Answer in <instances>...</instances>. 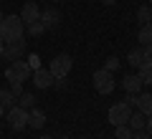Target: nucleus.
<instances>
[{"label": "nucleus", "mask_w": 152, "mask_h": 139, "mask_svg": "<svg viewBox=\"0 0 152 139\" xmlns=\"http://www.w3.org/2000/svg\"><path fill=\"white\" fill-rule=\"evenodd\" d=\"M23 33H26V23L20 20V15H5L3 20H0V36H3L5 43L20 41Z\"/></svg>", "instance_id": "obj_1"}, {"label": "nucleus", "mask_w": 152, "mask_h": 139, "mask_svg": "<svg viewBox=\"0 0 152 139\" xmlns=\"http://www.w3.org/2000/svg\"><path fill=\"white\" fill-rule=\"evenodd\" d=\"M31 76H33V68L28 66V61H23V58L13 61L5 68V79L10 81V84H23V81H28Z\"/></svg>", "instance_id": "obj_2"}, {"label": "nucleus", "mask_w": 152, "mask_h": 139, "mask_svg": "<svg viewBox=\"0 0 152 139\" xmlns=\"http://www.w3.org/2000/svg\"><path fill=\"white\" fill-rule=\"evenodd\" d=\"M94 89L99 91V94H104V96H107V94H112L114 91V76H112V71H107V68H99L96 74H94Z\"/></svg>", "instance_id": "obj_3"}, {"label": "nucleus", "mask_w": 152, "mask_h": 139, "mask_svg": "<svg viewBox=\"0 0 152 139\" xmlns=\"http://www.w3.org/2000/svg\"><path fill=\"white\" fill-rule=\"evenodd\" d=\"M71 66H74L71 56H69V53H58L53 61H51L48 71L53 74V79H66V76H69V71H71Z\"/></svg>", "instance_id": "obj_4"}, {"label": "nucleus", "mask_w": 152, "mask_h": 139, "mask_svg": "<svg viewBox=\"0 0 152 139\" xmlns=\"http://www.w3.org/2000/svg\"><path fill=\"white\" fill-rule=\"evenodd\" d=\"M109 124L112 127H122V124H127L129 122V116H132V106H127L124 101H119V104H114L112 109H109Z\"/></svg>", "instance_id": "obj_5"}, {"label": "nucleus", "mask_w": 152, "mask_h": 139, "mask_svg": "<svg viewBox=\"0 0 152 139\" xmlns=\"http://www.w3.org/2000/svg\"><path fill=\"white\" fill-rule=\"evenodd\" d=\"M8 124H10L13 129H26V124H28V109H23V106H13V109H8Z\"/></svg>", "instance_id": "obj_6"}, {"label": "nucleus", "mask_w": 152, "mask_h": 139, "mask_svg": "<svg viewBox=\"0 0 152 139\" xmlns=\"http://www.w3.org/2000/svg\"><path fill=\"white\" fill-rule=\"evenodd\" d=\"M23 53H26V41H10V43H5V48H3V53L0 56H5L8 61H18V58H23Z\"/></svg>", "instance_id": "obj_7"}, {"label": "nucleus", "mask_w": 152, "mask_h": 139, "mask_svg": "<svg viewBox=\"0 0 152 139\" xmlns=\"http://www.w3.org/2000/svg\"><path fill=\"white\" fill-rule=\"evenodd\" d=\"M33 84H36V89H51V86H53V74H51L48 68H36L33 71Z\"/></svg>", "instance_id": "obj_8"}, {"label": "nucleus", "mask_w": 152, "mask_h": 139, "mask_svg": "<svg viewBox=\"0 0 152 139\" xmlns=\"http://www.w3.org/2000/svg\"><path fill=\"white\" fill-rule=\"evenodd\" d=\"M38 20L43 23V28H56L61 23V13L58 10H53V8H46L43 13H41V18Z\"/></svg>", "instance_id": "obj_9"}, {"label": "nucleus", "mask_w": 152, "mask_h": 139, "mask_svg": "<svg viewBox=\"0 0 152 139\" xmlns=\"http://www.w3.org/2000/svg\"><path fill=\"white\" fill-rule=\"evenodd\" d=\"M38 18H41V8H38L36 3H26V5H23V10H20V20L28 25V23L38 20Z\"/></svg>", "instance_id": "obj_10"}, {"label": "nucleus", "mask_w": 152, "mask_h": 139, "mask_svg": "<svg viewBox=\"0 0 152 139\" xmlns=\"http://www.w3.org/2000/svg\"><path fill=\"white\" fill-rule=\"evenodd\" d=\"M134 109L137 111H142L145 116H150L152 114V94H137V99H134Z\"/></svg>", "instance_id": "obj_11"}, {"label": "nucleus", "mask_w": 152, "mask_h": 139, "mask_svg": "<svg viewBox=\"0 0 152 139\" xmlns=\"http://www.w3.org/2000/svg\"><path fill=\"white\" fill-rule=\"evenodd\" d=\"M122 86H124L127 94H140L145 84H142V79H140L137 74H129V76H124V79H122Z\"/></svg>", "instance_id": "obj_12"}, {"label": "nucleus", "mask_w": 152, "mask_h": 139, "mask_svg": "<svg viewBox=\"0 0 152 139\" xmlns=\"http://www.w3.org/2000/svg\"><path fill=\"white\" fill-rule=\"evenodd\" d=\"M28 124H31L33 129H43V124H46V114L41 111V109H28Z\"/></svg>", "instance_id": "obj_13"}, {"label": "nucleus", "mask_w": 152, "mask_h": 139, "mask_svg": "<svg viewBox=\"0 0 152 139\" xmlns=\"http://www.w3.org/2000/svg\"><path fill=\"white\" fill-rule=\"evenodd\" d=\"M15 104H18V96L13 94L10 89H3V91H0V106H3V109H13Z\"/></svg>", "instance_id": "obj_14"}, {"label": "nucleus", "mask_w": 152, "mask_h": 139, "mask_svg": "<svg viewBox=\"0 0 152 139\" xmlns=\"http://www.w3.org/2000/svg\"><path fill=\"white\" fill-rule=\"evenodd\" d=\"M145 122H147V116L142 111H132V116H129V129L132 132H140V129H145Z\"/></svg>", "instance_id": "obj_15"}, {"label": "nucleus", "mask_w": 152, "mask_h": 139, "mask_svg": "<svg viewBox=\"0 0 152 139\" xmlns=\"http://www.w3.org/2000/svg\"><path fill=\"white\" fill-rule=\"evenodd\" d=\"M137 41H140L142 46H150V43H152V23H147V25L140 28V33H137Z\"/></svg>", "instance_id": "obj_16"}, {"label": "nucleus", "mask_w": 152, "mask_h": 139, "mask_svg": "<svg viewBox=\"0 0 152 139\" xmlns=\"http://www.w3.org/2000/svg\"><path fill=\"white\" fill-rule=\"evenodd\" d=\"M137 76L142 79V84H147V86L152 84V63H150V61H142V66H140V74H137Z\"/></svg>", "instance_id": "obj_17"}, {"label": "nucleus", "mask_w": 152, "mask_h": 139, "mask_svg": "<svg viewBox=\"0 0 152 139\" xmlns=\"http://www.w3.org/2000/svg\"><path fill=\"white\" fill-rule=\"evenodd\" d=\"M137 20H140V25L152 23V8L150 5H140V8H137Z\"/></svg>", "instance_id": "obj_18"}, {"label": "nucleus", "mask_w": 152, "mask_h": 139, "mask_svg": "<svg viewBox=\"0 0 152 139\" xmlns=\"http://www.w3.org/2000/svg\"><path fill=\"white\" fill-rule=\"evenodd\" d=\"M142 61H145V56H142V48H134V51H129V56H127V63H129V66L140 68V66H142Z\"/></svg>", "instance_id": "obj_19"}, {"label": "nucleus", "mask_w": 152, "mask_h": 139, "mask_svg": "<svg viewBox=\"0 0 152 139\" xmlns=\"http://www.w3.org/2000/svg\"><path fill=\"white\" fill-rule=\"evenodd\" d=\"M33 104H36V96H33V94H26V91H23L20 96H18V106H23V109H33Z\"/></svg>", "instance_id": "obj_20"}, {"label": "nucleus", "mask_w": 152, "mask_h": 139, "mask_svg": "<svg viewBox=\"0 0 152 139\" xmlns=\"http://www.w3.org/2000/svg\"><path fill=\"white\" fill-rule=\"evenodd\" d=\"M132 137H134V132L129 129V124H122V127H117L114 139H132Z\"/></svg>", "instance_id": "obj_21"}, {"label": "nucleus", "mask_w": 152, "mask_h": 139, "mask_svg": "<svg viewBox=\"0 0 152 139\" xmlns=\"http://www.w3.org/2000/svg\"><path fill=\"white\" fill-rule=\"evenodd\" d=\"M43 31H46V28H43V23H41V20H33V23H28V33H31V36H41Z\"/></svg>", "instance_id": "obj_22"}, {"label": "nucleus", "mask_w": 152, "mask_h": 139, "mask_svg": "<svg viewBox=\"0 0 152 139\" xmlns=\"http://www.w3.org/2000/svg\"><path fill=\"white\" fill-rule=\"evenodd\" d=\"M104 68H107V71H117V68H119V58H117V56L107 58V66H104Z\"/></svg>", "instance_id": "obj_23"}, {"label": "nucleus", "mask_w": 152, "mask_h": 139, "mask_svg": "<svg viewBox=\"0 0 152 139\" xmlns=\"http://www.w3.org/2000/svg\"><path fill=\"white\" fill-rule=\"evenodd\" d=\"M142 56H145V61L152 63V43H150V46H142Z\"/></svg>", "instance_id": "obj_24"}, {"label": "nucleus", "mask_w": 152, "mask_h": 139, "mask_svg": "<svg viewBox=\"0 0 152 139\" xmlns=\"http://www.w3.org/2000/svg\"><path fill=\"white\" fill-rule=\"evenodd\" d=\"M28 66H31L33 71H36V68H41V58H38V56H31V58H28Z\"/></svg>", "instance_id": "obj_25"}, {"label": "nucleus", "mask_w": 152, "mask_h": 139, "mask_svg": "<svg viewBox=\"0 0 152 139\" xmlns=\"http://www.w3.org/2000/svg\"><path fill=\"white\" fill-rule=\"evenodd\" d=\"M53 86L64 91V89H69V81H66V79H56V81H53Z\"/></svg>", "instance_id": "obj_26"}, {"label": "nucleus", "mask_w": 152, "mask_h": 139, "mask_svg": "<svg viewBox=\"0 0 152 139\" xmlns=\"http://www.w3.org/2000/svg\"><path fill=\"white\" fill-rule=\"evenodd\" d=\"M10 91L15 94V96H20L23 94V84H10Z\"/></svg>", "instance_id": "obj_27"}, {"label": "nucleus", "mask_w": 152, "mask_h": 139, "mask_svg": "<svg viewBox=\"0 0 152 139\" xmlns=\"http://www.w3.org/2000/svg\"><path fill=\"white\" fill-rule=\"evenodd\" d=\"M132 139H150V134L145 132V129H140V132H134V137Z\"/></svg>", "instance_id": "obj_28"}, {"label": "nucleus", "mask_w": 152, "mask_h": 139, "mask_svg": "<svg viewBox=\"0 0 152 139\" xmlns=\"http://www.w3.org/2000/svg\"><path fill=\"white\" fill-rule=\"evenodd\" d=\"M145 132H147V134H152V114L147 116V122H145Z\"/></svg>", "instance_id": "obj_29"}, {"label": "nucleus", "mask_w": 152, "mask_h": 139, "mask_svg": "<svg viewBox=\"0 0 152 139\" xmlns=\"http://www.w3.org/2000/svg\"><path fill=\"white\" fill-rule=\"evenodd\" d=\"M3 48H5V41H3V36H0V53H3Z\"/></svg>", "instance_id": "obj_30"}, {"label": "nucleus", "mask_w": 152, "mask_h": 139, "mask_svg": "<svg viewBox=\"0 0 152 139\" xmlns=\"http://www.w3.org/2000/svg\"><path fill=\"white\" fill-rule=\"evenodd\" d=\"M104 5H114V3H117V0H102Z\"/></svg>", "instance_id": "obj_31"}, {"label": "nucleus", "mask_w": 152, "mask_h": 139, "mask_svg": "<svg viewBox=\"0 0 152 139\" xmlns=\"http://www.w3.org/2000/svg\"><path fill=\"white\" fill-rule=\"evenodd\" d=\"M3 111H5V109H3V106H0V119H3Z\"/></svg>", "instance_id": "obj_32"}, {"label": "nucleus", "mask_w": 152, "mask_h": 139, "mask_svg": "<svg viewBox=\"0 0 152 139\" xmlns=\"http://www.w3.org/2000/svg\"><path fill=\"white\" fill-rule=\"evenodd\" d=\"M3 18H5V15H3V10H0V20H3Z\"/></svg>", "instance_id": "obj_33"}, {"label": "nucleus", "mask_w": 152, "mask_h": 139, "mask_svg": "<svg viewBox=\"0 0 152 139\" xmlns=\"http://www.w3.org/2000/svg\"><path fill=\"white\" fill-rule=\"evenodd\" d=\"M61 139H69V137H61Z\"/></svg>", "instance_id": "obj_34"}, {"label": "nucleus", "mask_w": 152, "mask_h": 139, "mask_svg": "<svg viewBox=\"0 0 152 139\" xmlns=\"http://www.w3.org/2000/svg\"><path fill=\"white\" fill-rule=\"evenodd\" d=\"M150 8H152V0H150Z\"/></svg>", "instance_id": "obj_35"}]
</instances>
